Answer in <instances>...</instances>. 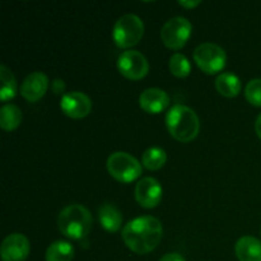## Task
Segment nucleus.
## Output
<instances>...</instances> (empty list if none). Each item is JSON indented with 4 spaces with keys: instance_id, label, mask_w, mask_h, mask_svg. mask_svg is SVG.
<instances>
[{
    "instance_id": "obj_1",
    "label": "nucleus",
    "mask_w": 261,
    "mask_h": 261,
    "mask_svg": "<svg viewBox=\"0 0 261 261\" xmlns=\"http://www.w3.org/2000/svg\"><path fill=\"white\" fill-rule=\"evenodd\" d=\"M121 237L127 249L138 255H144L160 245L163 237V227L154 217H139L125 224Z\"/></svg>"
},
{
    "instance_id": "obj_2",
    "label": "nucleus",
    "mask_w": 261,
    "mask_h": 261,
    "mask_svg": "<svg viewBox=\"0 0 261 261\" xmlns=\"http://www.w3.org/2000/svg\"><path fill=\"white\" fill-rule=\"evenodd\" d=\"M167 130L173 139L181 143H190L195 139L200 130L198 115L190 107L175 105L166 116Z\"/></svg>"
},
{
    "instance_id": "obj_3",
    "label": "nucleus",
    "mask_w": 261,
    "mask_h": 261,
    "mask_svg": "<svg viewBox=\"0 0 261 261\" xmlns=\"http://www.w3.org/2000/svg\"><path fill=\"white\" fill-rule=\"evenodd\" d=\"M92 214L81 204H71L60 212L58 226L61 233L70 240H82L89 234L92 229Z\"/></svg>"
},
{
    "instance_id": "obj_4",
    "label": "nucleus",
    "mask_w": 261,
    "mask_h": 261,
    "mask_svg": "<svg viewBox=\"0 0 261 261\" xmlns=\"http://www.w3.org/2000/svg\"><path fill=\"white\" fill-rule=\"evenodd\" d=\"M144 35V23L138 15L125 14L115 23L112 38L120 48H130L137 45Z\"/></svg>"
},
{
    "instance_id": "obj_5",
    "label": "nucleus",
    "mask_w": 261,
    "mask_h": 261,
    "mask_svg": "<svg viewBox=\"0 0 261 261\" xmlns=\"http://www.w3.org/2000/svg\"><path fill=\"white\" fill-rule=\"evenodd\" d=\"M110 175L122 184H130L142 175V163L126 152H115L107 160Z\"/></svg>"
},
{
    "instance_id": "obj_6",
    "label": "nucleus",
    "mask_w": 261,
    "mask_h": 261,
    "mask_svg": "<svg viewBox=\"0 0 261 261\" xmlns=\"http://www.w3.org/2000/svg\"><path fill=\"white\" fill-rule=\"evenodd\" d=\"M194 61L206 74H217L226 66V51L213 42H204L194 51Z\"/></svg>"
},
{
    "instance_id": "obj_7",
    "label": "nucleus",
    "mask_w": 261,
    "mask_h": 261,
    "mask_svg": "<svg viewBox=\"0 0 261 261\" xmlns=\"http://www.w3.org/2000/svg\"><path fill=\"white\" fill-rule=\"evenodd\" d=\"M193 25L186 18L175 17L168 19L161 30V38L166 47L171 50H180L189 41Z\"/></svg>"
},
{
    "instance_id": "obj_8",
    "label": "nucleus",
    "mask_w": 261,
    "mask_h": 261,
    "mask_svg": "<svg viewBox=\"0 0 261 261\" xmlns=\"http://www.w3.org/2000/svg\"><path fill=\"white\" fill-rule=\"evenodd\" d=\"M120 74L130 81H140L149 71V64L142 53L135 50L124 51L117 60Z\"/></svg>"
},
{
    "instance_id": "obj_9",
    "label": "nucleus",
    "mask_w": 261,
    "mask_h": 261,
    "mask_svg": "<svg viewBox=\"0 0 261 261\" xmlns=\"http://www.w3.org/2000/svg\"><path fill=\"white\" fill-rule=\"evenodd\" d=\"M60 109L70 119H83L92 111V101L82 92H69L61 97Z\"/></svg>"
},
{
    "instance_id": "obj_10",
    "label": "nucleus",
    "mask_w": 261,
    "mask_h": 261,
    "mask_svg": "<svg viewBox=\"0 0 261 261\" xmlns=\"http://www.w3.org/2000/svg\"><path fill=\"white\" fill-rule=\"evenodd\" d=\"M31 251V244L22 233H12L2 244L0 255L3 261H25Z\"/></svg>"
},
{
    "instance_id": "obj_11",
    "label": "nucleus",
    "mask_w": 261,
    "mask_h": 261,
    "mask_svg": "<svg viewBox=\"0 0 261 261\" xmlns=\"http://www.w3.org/2000/svg\"><path fill=\"white\" fill-rule=\"evenodd\" d=\"M162 186L153 177H143L135 186V199L145 209L155 208L162 200Z\"/></svg>"
},
{
    "instance_id": "obj_12",
    "label": "nucleus",
    "mask_w": 261,
    "mask_h": 261,
    "mask_svg": "<svg viewBox=\"0 0 261 261\" xmlns=\"http://www.w3.org/2000/svg\"><path fill=\"white\" fill-rule=\"evenodd\" d=\"M48 88V78L42 71L28 74L20 86V94L28 102H37L45 96Z\"/></svg>"
},
{
    "instance_id": "obj_13",
    "label": "nucleus",
    "mask_w": 261,
    "mask_h": 261,
    "mask_svg": "<svg viewBox=\"0 0 261 261\" xmlns=\"http://www.w3.org/2000/svg\"><path fill=\"white\" fill-rule=\"evenodd\" d=\"M139 106L148 114H161L170 106V96L163 89L148 88L139 96Z\"/></svg>"
},
{
    "instance_id": "obj_14",
    "label": "nucleus",
    "mask_w": 261,
    "mask_h": 261,
    "mask_svg": "<svg viewBox=\"0 0 261 261\" xmlns=\"http://www.w3.org/2000/svg\"><path fill=\"white\" fill-rule=\"evenodd\" d=\"M234 252L240 261H261V241L252 236L241 237L234 246Z\"/></svg>"
},
{
    "instance_id": "obj_15",
    "label": "nucleus",
    "mask_w": 261,
    "mask_h": 261,
    "mask_svg": "<svg viewBox=\"0 0 261 261\" xmlns=\"http://www.w3.org/2000/svg\"><path fill=\"white\" fill-rule=\"evenodd\" d=\"M98 218L101 226L106 229L107 232L119 231L122 226V214L119 209L112 204H105L99 208Z\"/></svg>"
},
{
    "instance_id": "obj_16",
    "label": "nucleus",
    "mask_w": 261,
    "mask_h": 261,
    "mask_svg": "<svg viewBox=\"0 0 261 261\" xmlns=\"http://www.w3.org/2000/svg\"><path fill=\"white\" fill-rule=\"evenodd\" d=\"M241 81L232 73H222L216 79V89L221 96L233 98L241 92Z\"/></svg>"
},
{
    "instance_id": "obj_17",
    "label": "nucleus",
    "mask_w": 261,
    "mask_h": 261,
    "mask_svg": "<svg viewBox=\"0 0 261 261\" xmlns=\"http://www.w3.org/2000/svg\"><path fill=\"white\" fill-rule=\"evenodd\" d=\"M22 122V112L15 105L7 103L0 109V126L5 132H13Z\"/></svg>"
},
{
    "instance_id": "obj_18",
    "label": "nucleus",
    "mask_w": 261,
    "mask_h": 261,
    "mask_svg": "<svg viewBox=\"0 0 261 261\" xmlns=\"http://www.w3.org/2000/svg\"><path fill=\"white\" fill-rule=\"evenodd\" d=\"M46 261H73L74 247L66 241H55L46 250Z\"/></svg>"
},
{
    "instance_id": "obj_19",
    "label": "nucleus",
    "mask_w": 261,
    "mask_h": 261,
    "mask_svg": "<svg viewBox=\"0 0 261 261\" xmlns=\"http://www.w3.org/2000/svg\"><path fill=\"white\" fill-rule=\"evenodd\" d=\"M0 79H2V88H0V99L7 102L14 98L17 94V81L13 75L12 70L5 65L0 66Z\"/></svg>"
},
{
    "instance_id": "obj_20",
    "label": "nucleus",
    "mask_w": 261,
    "mask_h": 261,
    "mask_svg": "<svg viewBox=\"0 0 261 261\" xmlns=\"http://www.w3.org/2000/svg\"><path fill=\"white\" fill-rule=\"evenodd\" d=\"M166 161H167V154L160 147L148 148L142 155L143 166L150 171L161 170L166 165Z\"/></svg>"
},
{
    "instance_id": "obj_21",
    "label": "nucleus",
    "mask_w": 261,
    "mask_h": 261,
    "mask_svg": "<svg viewBox=\"0 0 261 261\" xmlns=\"http://www.w3.org/2000/svg\"><path fill=\"white\" fill-rule=\"evenodd\" d=\"M170 71L177 78H186L191 71L190 61L182 54H173L170 59Z\"/></svg>"
},
{
    "instance_id": "obj_22",
    "label": "nucleus",
    "mask_w": 261,
    "mask_h": 261,
    "mask_svg": "<svg viewBox=\"0 0 261 261\" xmlns=\"http://www.w3.org/2000/svg\"><path fill=\"white\" fill-rule=\"evenodd\" d=\"M245 97L252 106L261 107V79H252L245 88Z\"/></svg>"
},
{
    "instance_id": "obj_23",
    "label": "nucleus",
    "mask_w": 261,
    "mask_h": 261,
    "mask_svg": "<svg viewBox=\"0 0 261 261\" xmlns=\"http://www.w3.org/2000/svg\"><path fill=\"white\" fill-rule=\"evenodd\" d=\"M65 83H64L63 79H55L53 82V91L55 92V94H61L65 92Z\"/></svg>"
},
{
    "instance_id": "obj_24",
    "label": "nucleus",
    "mask_w": 261,
    "mask_h": 261,
    "mask_svg": "<svg viewBox=\"0 0 261 261\" xmlns=\"http://www.w3.org/2000/svg\"><path fill=\"white\" fill-rule=\"evenodd\" d=\"M160 261H186L184 256H181L177 252H171V254H166L165 256L161 257Z\"/></svg>"
},
{
    "instance_id": "obj_25",
    "label": "nucleus",
    "mask_w": 261,
    "mask_h": 261,
    "mask_svg": "<svg viewBox=\"0 0 261 261\" xmlns=\"http://www.w3.org/2000/svg\"><path fill=\"white\" fill-rule=\"evenodd\" d=\"M201 2H199V0H196V2H178V4L181 5V7L184 8H188V9H191V8H196L198 5H200Z\"/></svg>"
},
{
    "instance_id": "obj_26",
    "label": "nucleus",
    "mask_w": 261,
    "mask_h": 261,
    "mask_svg": "<svg viewBox=\"0 0 261 261\" xmlns=\"http://www.w3.org/2000/svg\"><path fill=\"white\" fill-rule=\"evenodd\" d=\"M255 132H256L257 137L261 139V112L259 114V116H257L256 121H255Z\"/></svg>"
}]
</instances>
